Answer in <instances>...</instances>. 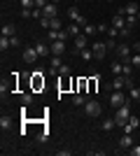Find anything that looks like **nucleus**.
<instances>
[{
  "label": "nucleus",
  "instance_id": "obj_1",
  "mask_svg": "<svg viewBox=\"0 0 140 156\" xmlns=\"http://www.w3.org/2000/svg\"><path fill=\"white\" fill-rule=\"evenodd\" d=\"M128 117H131V103H124L117 107V114H114V124H117V128H124L128 121Z\"/></svg>",
  "mask_w": 140,
  "mask_h": 156
},
{
  "label": "nucleus",
  "instance_id": "obj_2",
  "mask_svg": "<svg viewBox=\"0 0 140 156\" xmlns=\"http://www.w3.org/2000/svg\"><path fill=\"white\" fill-rule=\"evenodd\" d=\"M131 77H126V75H114L112 79V91H124V89H131Z\"/></svg>",
  "mask_w": 140,
  "mask_h": 156
},
{
  "label": "nucleus",
  "instance_id": "obj_3",
  "mask_svg": "<svg viewBox=\"0 0 140 156\" xmlns=\"http://www.w3.org/2000/svg\"><path fill=\"white\" fill-rule=\"evenodd\" d=\"M82 110H84V114H87V117H100V114H103V107H100L98 100H87Z\"/></svg>",
  "mask_w": 140,
  "mask_h": 156
},
{
  "label": "nucleus",
  "instance_id": "obj_4",
  "mask_svg": "<svg viewBox=\"0 0 140 156\" xmlns=\"http://www.w3.org/2000/svg\"><path fill=\"white\" fill-rule=\"evenodd\" d=\"M91 49H93V58H98V61L105 58V54H107V44H105V40H96V42L91 44Z\"/></svg>",
  "mask_w": 140,
  "mask_h": 156
},
{
  "label": "nucleus",
  "instance_id": "obj_5",
  "mask_svg": "<svg viewBox=\"0 0 140 156\" xmlns=\"http://www.w3.org/2000/svg\"><path fill=\"white\" fill-rule=\"evenodd\" d=\"M66 14H68V19L73 21V23H80L82 28H84V26L89 23V21H87V19H84V16L80 14V9H77V7H68V12H66Z\"/></svg>",
  "mask_w": 140,
  "mask_h": 156
},
{
  "label": "nucleus",
  "instance_id": "obj_6",
  "mask_svg": "<svg viewBox=\"0 0 140 156\" xmlns=\"http://www.w3.org/2000/svg\"><path fill=\"white\" fill-rule=\"evenodd\" d=\"M117 56H119V61L124 63V61H131V51H133V47H128V44H117Z\"/></svg>",
  "mask_w": 140,
  "mask_h": 156
},
{
  "label": "nucleus",
  "instance_id": "obj_7",
  "mask_svg": "<svg viewBox=\"0 0 140 156\" xmlns=\"http://www.w3.org/2000/svg\"><path fill=\"white\" fill-rule=\"evenodd\" d=\"M124 103H128V98L124 96L121 91H114V93H110V105H112L114 110H117L119 105H124Z\"/></svg>",
  "mask_w": 140,
  "mask_h": 156
},
{
  "label": "nucleus",
  "instance_id": "obj_8",
  "mask_svg": "<svg viewBox=\"0 0 140 156\" xmlns=\"http://www.w3.org/2000/svg\"><path fill=\"white\" fill-rule=\"evenodd\" d=\"M38 56H40V54H38L35 44H33V47H26V49H23V61H26V63H35V61H38Z\"/></svg>",
  "mask_w": 140,
  "mask_h": 156
},
{
  "label": "nucleus",
  "instance_id": "obj_9",
  "mask_svg": "<svg viewBox=\"0 0 140 156\" xmlns=\"http://www.w3.org/2000/svg\"><path fill=\"white\" fill-rule=\"evenodd\" d=\"M59 14V9H56V2H47L45 7H42V16H47V19H54Z\"/></svg>",
  "mask_w": 140,
  "mask_h": 156
},
{
  "label": "nucleus",
  "instance_id": "obj_10",
  "mask_svg": "<svg viewBox=\"0 0 140 156\" xmlns=\"http://www.w3.org/2000/svg\"><path fill=\"white\" fill-rule=\"evenodd\" d=\"M66 51V40H54L52 42V56H61Z\"/></svg>",
  "mask_w": 140,
  "mask_h": 156
},
{
  "label": "nucleus",
  "instance_id": "obj_11",
  "mask_svg": "<svg viewBox=\"0 0 140 156\" xmlns=\"http://www.w3.org/2000/svg\"><path fill=\"white\" fill-rule=\"evenodd\" d=\"M133 137H131V133H124V135L119 137V147L121 149H131V147H133Z\"/></svg>",
  "mask_w": 140,
  "mask_h": 156
},
{
  "label": "nucleus",
  "instance_id": "obj_12",
  "mask_svg": "<svg viewBox=\"0 0 140 156\" xmlns=\"http://www.w3.org/2000/svg\"><path fill=\"white\" fill-rule=\"evenodd\" d=\"M89 35H84V33H82V35H77V37H75V47H77V54L82 51V49H87L89 47Z\"/></svg>",
  "mask_w": 140,
  "mask_h": 156
},
{
  "label": "nucleus",
  "instance_id": "obj_13",
  "mask_svg": "<svg viewBox=\"0 0 140 156\" xmlns=\"http://www.w3.org/2000/svg\"><path fill=\"white\" fill-rule=\"evenodd\" d=\"M45 72L42 70H35L33 72V89H40V86H45V77H42Z\"/></svg>",
  "mask_w": 140,
  "mask_h": 156
},
{
  "label": "nucleus",
  "instance_id": "obj_14",
  "mask_svg": "<svg viewBox=\"0 0 140 156\" xmlns=\"http://www.w3.org/2000/svg\"><path fill=\"white\" fill-rule=\"evenodd\" d=\"M124 12H126V16H138V2H135V0H131V2H128L126 7H124Z\"/></svg>",
  "mask_w": 140,
  "mask_h": 156
},
{
  "label": "nucleus",
  "instance_id": "obj_15",
  "mask_svg": "<svg viewBox=\"0 0 140 156\" xmlns=\"http://www.w3.org/2000/svg\"><path fill=\"white\" fill-rule=\"evenodd\" d=\"M84 103H87V96H84L82 91H77V93L73 96V105H77V107H84Z\"/></svg>",
  "mask_w": 140,
  "mask_h": 156
},
{
  "label": "nucleus",
  "instance_id": "obj_16",
  "mask_svg": "<svg viewBox=\"0 0 140 156\" xmlns=\"http://www.w3.org/2000/svg\"><path fill=\"white\" fill-rule=\"evenodd\" d=\"M82 30H84V35H89V37H93V35H100L98 26H93V23H87V26L82 28Z\"/></svg>",
  "mask_w": 140,
  "mask_h": 156
},
{
  "label": "nucleus",
  "instance_id": "obj_17",
  "mask_svg": "<svg viewBox=\"0 0 140 156\" xmlns=\"http://www.w3.org/2000/svg\"><path fill=\"white\" fill-rule=\"evenodd\" d=\"M2 35H7V37L16 35V26L14 23H2Z\"/></svg>",
  "mask_w": 140,
  "mask_h": 156
},
{
  "label": "nucleus",
  "instance_id": "obj_18",
  "mask_svg": "<svg viewBox=\"0 0 140 156\" xmlns=\"http://www.w3.org/2000/svg\"><path fill=\"white\" fill-rule=\"evenodd\" d=\"M80 23H70V26H68L66 28V30H68V35H70V37H77V35H82V33H80Z\"/></svg>",
  "mask_w": 140,
  "mask_h": 156
},
{
  "label": "nucleus",
  "instance_id": "obj_19",
  "mask_svg": "<svg viewBox=\"0 0 140 156\" xmlns=\"http://www.w3.org/2000/svg\"><path fill=\"white\" fill-rule=\"evenodd\" d=\"M35 49H38V54H40V56H47V54H52V47H47L45 42H38V44H35Z\"/></svg>",
  "mask_w": 140,
  "mask_h": 156
},
{
  "label": "nucleus",
  "instance_id": "obj_20",
  "mask_svg": "<svg viewBox=\"0 0 140 156\" xmlns=\"http://www.w3.org/2000/svg\"><path fill=\"white\" fill-rule=\"evenodd\" d=\"M117 128V124H114V117L112 119H103V126H100V130H114Z\"/></svg>",
  "mask_w": 140,
  "mask_h": 156
},
{
  "label": "nucleus",
  "instance_id": "obj_21",
  "mask_svg": "<svg viewBox=\"0 0 140 156\" xmlns=\"http://www.w3.org/2000/svg\"><path fill=\"white\" fill-rule=\"evenodd\" d=\"M9 47H12V37H7V35H2V37H0V51H7Z\"/></svg>",
  "mask_w": 140,
  "mask_h": 156
},
{
  "label": "nucleus",
  "instance_id": "obj_22",
  "mask_svg": "<svg viewBox=\"0 0 140 156\" xmlns=\"http://www.w3.org/2000/svg\"><path fill=\"white\" fill-rule=\"evenodd\" d=\"M49 30H63V28H61V19H59V16L49 19Z\"/></svg>",
  "mask_w": 140,
  "mask_h": 156
},
{
  "label": "nucleus",
  "instance_id": "obj_23",
  "mask_svg": "<svg viewBox=\"0 0 140 156\" xmlns=\"http://www.w3.org/2000/svg\"><path fill=\"white\" fill-rule=\"evenodd\" d=\"M128 100H135V103H138V100H140V89L131 86V89H128Z\"/></svg>",
  "mask_w": 140,
  "mask_h": 156
},
{
  "label": "nucleus",
  "instance_id": "obj_24",
  "mask_svg": "<svg viewBox=\"0 0 140 156\" xmlns=\"http://www.w3.org/2000/svg\"><path fill=\"white\" fill-rule=\"evenodd\" d=\"M80 56H82L84 61H91V58H93V49H91V47H87V49H82V51H80Z\"/></svg>",
  "mask_w": 140,
  "mask_h": 156
},
{
  "label": "nucleus",
  "instance_id": "obj_25",
  "mask_svg": "<svg viewBox=\"0 0 140 156\" xmlns=\"http://www.w3.org/2000/svg\"><path fill=\"white\" fill-rule=\"evenodd\" d=\"M121 75H126V77L133 75V65H131V61H124V72H121Z\"/></svg>",
  "mask_w": 140,
  "mask_h": 156
},
{
  "label": "nucleus",
  "instance_id": "obj_26",
  "mask_svg": "<svg viewBox=\"0 0 140 156\" xmlns=\"http://www.w3.org/2000/svg\"><path fill=\"white\" fill-rule=\"evenodd\" d=\"M33 100H35L33 93H21V103L23 105H33Z\"/></svg>",
  "mask_w": 140,
  "mask_h": 156
},
{
  "label": "nucleus",
  "instance_id": "obj_27",
  "mask_svg": "<svg viewBox=\"0 0 140 156\" xmlns=\"http://www.w3.org/2000/svg\"><path fill=\"white\" fill-rule=\"evenodd\" d=\"M112 72H114V75H121V72H124V63L114 61V63H112Z\"/></svg>",
  "mask_w": 140,
  "mask_h": 156
},
{
  "label": "nucleus",
  "instance_id": "obj_28",
  "mask_svg": "<svg viewBox=\"0 0 140 156\" xmlns=\"http://www.w3.org/2000/svg\"><path fill=\"white\" fill-rule=\"evenodd\" d=\"M47 40H49V42H54V40H61V30H49V33H47Z\"/></svg>",
  "mask_w": 140,
  "mask_h": 156
},
{
  "label": "nucleus",
  "instance_id": "obj_29",
  "mask_svg": "<svg viewBox=\"0 0 140 156\" xmlns=\"http://www.w3.org/2000/svg\"><path fill=\"white\" fill-rule=\"evenodd\" d=\"M35 0H21V9H33Z\"/></svg>",
  "mask_w": 140,
  "mask_h": 156
},
{
  "label": "nucleus",
  "instance_id": "obj_30",
  "mask_svg": "<svg viewBox=\"0 0 140 156\" xmlns=\"http://www.w3.org/2000/svg\"><path fill=\"white\" fill-rule=\"evenodd\" d=\"M61 65H63V63H61V56H52V68H54V70H59Z\"/></svg>",
  "mask_w": 140,
  "mask_h": 156
},
{
  "label": "nucleus",
  "instance_id": "obj_31",
  "mask_svg": "<svg viewBox=\"0 0 140 156\" xmlns=\"http://www.w3.org/2000/svg\"><path fill=\"white\" fill-rule=\"evenodd\" d=\"M87 86H89V84H87V79L82 77L80 82H77V91H82V93H84V91H87Z\"/></svg>",
  "mask_w": 140,
  "mask_h": 156
},
{
  "label": "nucleus",
  "instance_id": "obj_32",
  "mask_svg": "<svg viewBox=\"0 0 140 156\" xmlns=\"http://www.w3.org/2000/svg\"><path fill=\"white\" fill-rule=\"evenodd\" d=\"M128 124L133 126V128H140V119H138V117H133V114H131V117H128Z\"/></svg>",
  "mask_w": 140,
  "mask_h": 156
},
{
  "label": "nucleus",
  "instance_id": "obj_33",
  "mask_svg": "<svg viewBox=\"0 0 140 156\" xmlns=\"http://www.w3.org/2000/svg\"><path fill=\"white\" fill-rule=\"evenodd\" d=\"M131 65L133 68H140V54L135 51V56H131Z\"/></svg>",
  "mask_w": 140,
  "mask_h": 156
},
{
  "label": "nucleus",
  "instance_id": "obj_34",
  "mask_svg": "<svg viewBox=\"0 0 140 156\" xmlns=\"http://www.w3.org/2000/svg\"><path fill=\"white\" fill-rule=\"evenodd\" d=\"M117 35H119V28H114V26L107 28V37H117Z\"/></svg>",
  "mask_w": 140,
  "mask_h": 156
},
{
  "label": "nucleus",
  "instance_id": "obj_35",
  "mask_svg": "<svg viewBox=\"0 0 140 156\" xmlns=\"http://www.w3.org/2000/svg\"><path fill=\"white\" fill-rule=\"evenodd\" d=\"M59 75H63V77H66V75H70V65H66V63H63V65L59 68Z\"/></svg>",
  "mask_w": 140,
  "mask_h": 156
},
{
  "label": "nucleus",
  "instance_id": "obj_36",
  "mask_svg": "<svg viewBox=\"0 0 140 156\" xmlns=\"http://www.w3.org/2000/svg\"><path fill=\"white\" fill-rule=\"evenodd\" d=\"M105 44H107V49H117V40H114V37H107Z\"/></svg>",
  "mask_w": 140,
  "mask_h": 156
},
{
  "label": "nucleus",
  "instance_id": "obj_37",
  "mask_svg": "<svg viewBox=\"0 0 140 156\" xmlns=\"http://www.w3.org/2000/svg\"><path fill=\"white\" fill-rule=\"evenodd\" d=\"M0 126H2V128H9V126H12L9 117H0Z\"/></svg>",
  "mask_w": 140,
  "mask_h": 156
},
{
  "label": "nucleus",
  "instance_id": "obj_38",
  "mask_svg": "<svg viewBox=\"0 0 140 156\" xmlns=\"http://www.w3.org/2000/svg\"><path fill=\"white\" fill-rule=\"evenodd\" d=\"M47 140H49V133H47V130L38 133V142H47Z\"/></svg>",
  "mask_w": 140,
  "mask_h": 156
},
{
  "label": "nucleus",
  "instance_id": "obj_39",
  "mask_svg": "<svg viewBox=\"0 0 140 156\" xmlns=\"http://www.w3.org/2000/svg\"><path fill=\"white\" fill-rule=\"evenodd\" d=\"M131 30H133V28L124 26V28H119V35H121V37H128V35H131Z\"/></svg>",
  "mask_w": 140,
  "mask_h": 156
},
{
  "label": "nucleus",
  "instance_id": "obj_40",
  "mask_svg": "<svg viewBox=\"0 0 140 156\" xmlns=\"http://www.w3.org/2000/svg\"><path fill=\"white\" fill-rule=\"evenodd\" d=\"M128 154L131 156H140V144H133V147L128 149Z\"/></svg>",
  "mask_w": 140,
  "mask_h": 156
},
{
  "label": "nucleus",
  "instance_id": "obj_41",
  "mask_svg": "<svg viewBox=\"0 0 140 156\" xmlns=\"http://www.w3.org/2000/svg\"><path fill=\"white\" fill-rule=\"evenodd\" d=\"M135 21H138L135 16H126V26H128V28H133V26H135Z\"/></svg>",
  "mask_w": 140,
  "mask_h": 156
},
{
  "label": "nucleus",
  "instance_id": "obj_42",
  "mask_svg": "<svg viewBox=\"0 0 140 156\" xmlns=\"http://www.w3.org/2000/svg\"><path fill=\"white\" fill-rule=\"evenodd\" d=\"M40 26H42V28H47V30H49V19H47V16H42V19H40Z\"/></svg>",
  "mask_w": 140,
  "mask_h": 156
},
{
  "label": "nucleus",
  "instance_id": "obj_43",
  "mask_svg": "<svg viewBox=\"0 0 140 156\" xmlns=\"http://www.w3.org/2000/svg\"><path fill=\"white\" fill-rule=\"evenodd\" d=\"M47 2H49V0H35V7H40V9H42V7H45Z\"/></svg>",
  "mask_w": 140,
  "mask_h": 156
},
{
  "label": "nucleus",
  "instance_id": "obj_44",
  "mask_svg": "<svg viewBox=\"0 0 140 156\" xmlns=\"http://www.w3.org/2000/svg\"><path fill=\"white\" fill-rule=\"evenodd\" d=\"M133 130H135V128H133V126H131V124L126 121V126H124V133H133Z\"/></svg>",
  "mask_w": 140,
  "mask_h": 156
},
{
  "label": "nucleus",
  "instance_id": "obj_45",
  "mask_svg": "<svg viewBox=\"0 0 140 156\" xmlns=\"http://www.w3.org/2000/svg\"><path fill=\"white\" fill-rule=\"evenodd\" d=\"M19 44H21V40L16 37V35H12V47H19Z\"/></svg>",
  "mask_w": 140,
  "mask_h": 156
},
{
  "label": "nucleus",
  "instance_id": "obj_46",
  "mask_svg": "<svg viewBox=\"0 0 140 156\" xmlns=\"http://www.w3.org/2000/svg\"><path fill=\"white\" fill-rule=\"evenodd\" d=\"M56 156H70V151H68V149H59V151H56Z\"/></svg>",
  "mask_w": 140,
  "mask_h": 156
},
{
  "label": "nucleus",
  "instance_id": "obj_47",
  "mask_svg": "<svg viewBox=\"0 0 140 156\" xmlns=\"http://www.w3.org/2000/svg\"><path fill=\"white\" fill-rule=\"evenodd\" d=\"M133 51H138V54H140V42H135V44H133Z\"/></svg>",
  "mask_w": 140,
  "mask_h": 156
},
{
  "label": "nucleus",
  "instance_id": "obj_48",
  "mask_svg": "<svg viewBox=\"0 0 140 156\" xmlns=\"http://www.w3.org/2000/svg\"><path fill=\"white\" fill-rule=\"evenodd\" d=\"M49 2H61V0H49Z\"/></svg>",
  "mask_w": 140,
  "mask_h": 156
},
{
  "label": "nucleus",
  "instance_id": "obj_49",
  "mask_svg": "<svg viewBox=\"0 0 140 156\" xmlns=\"http://www.w3.org/2000/svg\"><path fill=\"white\" fill-rule=\"evenodd\" d=\"M107 2H112V0H107Z\"/></svg>",
  "mask_w": 140,
  "mask_h": 156
},
{
  "label": "nucleus",
  "instance_id": "obj_50",
  "mask_svg": "<svg viewBox=\"0 0 140 156\" xmlns=\"http://www.w3.org/2000/svg\"><path fill=\"white\" fill-rule=\"evenodd\" d=\"M135 2H138V0H135Z\"/></svg>",
  "mask_w": 140,
  "mask_h": 156
},
{
  "label": "nucleus",
  "instance_id": "obj_51",
  "mask_svg": "<svg viewBox=\"0 0 140 156\" xmlns=\"http://www.w3.org/2000/svg\"><path fill=\"white\" fill-rule=\"evenodd\" d=\"M138 130H140V128H138Z\"/></svg>",
  "mask_w": 140,
  "mask_h": 156
}]
</instances>
